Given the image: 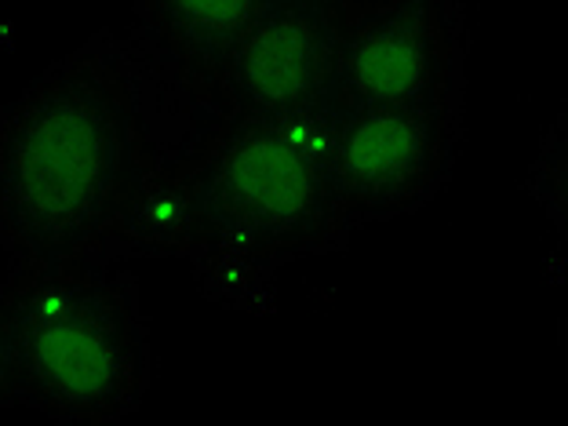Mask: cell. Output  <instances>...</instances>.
<instances>
[{
    "label": "cell",
    "instance_id": "1",
    "mask_svg": "<svg viewBox=\"0 0 568 426\" xmlns=\"http://www.w3.org/2000/svg\"><path fill=\"white\" fill-rule=\"evenodd\" d=\"M150 70L95 33L0 110V248L8 270L106 252L164 153Z\"/></svg>",
    "mask_w": 568,
    "mask_h": 426
},
{
    "label": "cell",
    "instance_id": "2",
    "mask_svg": "<svg viewBox=\"0 0 568 426\" xmlns=\"http://www.w3.org/2000/svg\"><path fill=\"white\" fill-rule=\"evenodd\" d=\"M339 106L314 118L223 110L190 146L204 212V248L190 266L212 300L263 310L281 266L339 248L354 230L332 175Z\"/></svg>",
    "mask_w": 568,
    "mask_h": 426
},
{
    "label": "cell",
    "instance_id": "3",
    "mask_svg": "<svg viewBox=\"0 0 568 426\" xmlns=\"http://www.w3.org/2000/svg\"><path fill=\"white\" fill-rule=\"evenodd\" d=\"M19 405L55 423H121L150 390V328L135 277L113 260L8 270Z\"/></svg>",
    "mask_w": 568,
    "mask_h": 426
},
{
    "label": "cell",
    "instance_id": "4",
    "mask_svg": "<svg viewBox=\"0 0 568 426\" xmlns=\"http://www.w3.org/2000/svg\"><path fill=\"white\" fill-rule=\"evenodd\" d=\"M463 33L452 0H346L343 106H459Z\"/></svg>",
    "mask_w": 568,
    "mask_h": 426
},
{
    "label": "cell",
    "instance_id": "5",
    "mask_svg": "<svg viewBox=\"0 0 568 426\" xmlns=\"http://www.w3.org/2000/svg\"><path fill=\"white\" fill-rule=\"evenodd\" d=\"M459 106H339L332 175L351 226L423 209L448 179Z\"/></svg>",
    "mask_w": 568,
    "mask_h": 426
},
{
    "label": "cell",
    "instance_id": "6",
    "mask_svg": "<svg viewBox=\"0 0 568 426\" xmlns=\"http://www.w3.org/2000/svg\"><path fill=\"white\" fill-rule=\"evenodd\" d=\"M343 11L314 0H270L241 41L226 106L255 118H314L339 106Z\"/></svg>",
    "mask_w": 568,
    "mask_h": 426
},
{
    "label": "cell",
    "instance_id": "7",
    "mask_svg": "<svg viewBox=\"0 0 568 426\" xmlns=\"http://www.w3.org/2000/svg\"><path fill=\"white\" fill-rule=\"evenodd\" d=\"M270 0H135L142 67L190 106H226L241 41Z\"/></svg>",
    "mask_w": 568,
    "mask_h": 426
},
{
    "label": "cell",
    "instance_id": "8",
    "mask_svg": "<svg viewBox=\"0 0 568 426\" xmlns=\"http://www.w3.org/2000/svg\"><path fill=\"white\" fill-rule=\"evenodd\" d=\"M204 248L201 179L193 150L164 153L113 230L102 260H183Z\"/></svg>",
    "mask_w": 568,
    "mask_h": 426
},
{
    "label": "cell",
    "instance_id": "9",
    "mask_svg": "<svg viewBox=\"0 0 568 426\" xmlns=\"http://www.w3.org/2000/svg\"><path fill=\"white\" fill-rule=\"evenodd\" d=\"M532 190L554 219V226L568 237V113L544 142V153H539L532 172Z\"/></svg>",
    "mask_w": 568,
    "mask_h": 426
},
{
    "label": "cell",
    "instance_id": "10",
    "mask_svg": "<svg viewBox=\"0 0 568 426\" xmlns=\"http://www.w3.org/2000/svg\"><path fill=\"white\" fill-rule=\"evenodd\" d=\"M19 405V351H16V288L0 281V412Z\"/></svg>",
    "mask_w": 568,
    "mask_h": 426
},
{
    "label": "cell",
    "instance_id": "11",
    "mask_svg": "<svg viewBox=\"0 0 568 426\" xmlns=\"http://www.w3.org/2000/svg\"><path fill=\"white\" fill-rule=\"evenodd\" d=\"M314 4H328V8H339V11H343L346 0H314Z\"/></svg>",
    "mask_w": 568,
    "mask_h": 426
},
{
    "label": "cell",
    "instance_id": "12",
    "mask_svg": "<svg viewBox=\"0 0 568 426\" xmlns=\"http://www.w3.org/2000/svg\"><path fill=\"white\" fill-rule=\"evenodd\" d=\"M565 372H568V314H565Z\"/></svg>",
    "mask_w": 568,
    "mask_h": 426
}]
</instances>
